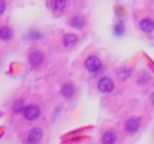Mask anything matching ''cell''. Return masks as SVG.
<instances>
[{"label":"cell","instance_id":"cell-1","mask_svg":"<svg viewBox=\"0 0 154 144\" xmlns=\"http://www.w3.org/2000/svg\"><path fill=\"white\" fill-rule=\"evenodd\" d=\"M103 63H101V59L96 55H91L85 59V67L89 70L91 73H96L101 69Z\"/></svg>","mask_w":154,"mask_h":144},{"label":"cell","instance_id":"cell-2","mask_svg":"<svg viewBox=\"0 0 154 144\" xmlns=\"http://www.w3.org/2000/svg\"><path fill=\"white\" fill-rule=\"evenodd\" d=\"M23 115H24V117H26L29 121H34V120H37V119L39 117L41 109H39V107H38V105L30 104V105H27V107L24 108Z\"/></svg>","mask_w":154,"mask_h":144},{"label":"cell","instance_id":"cell-3","mask_svg":"<svg viewBox=\"0 0 154 144\" xmlns=\"http://www.w3.org/2000/svg\"><path fill=\"white\" fill-rule=\"evenodd\" d=\"M97 89L101 93H111L114 90V82L111 78L108 77H103L97 84Z\"/></svg>","mask_w":154,"mask_h":144},{"label":"cell","instance_id":"cell-4","mask_svg":"<svg viewBox=\"0 0 154 144\" xmlns=\"http://www.w3.org/2000/svg\"><path fill=\"white\" fill-rule=\"evenodd\" d=\"M50 7L54 11V13L60 15L68 7V0H51L50 1Z\"/></svg>","mask_w":154,"mask_h":144},{"label":"cell","instance_id":"cell-5","mask_svg":"<svg viewBox=\"0 0 154 144\" xmlns=\"http://www.w3.org/2000/svg\"><path fill=\"white\" fill-rule=\"evenodd\" d=\"M43 59H45V54L39 50L32 51V53H30V55H29V62L32 65V66H39V65L43 62Z\"/></svg>","mask_w":154,"mask_h":144},{"label":"cell","instance_id":"cell-6","mask_svg":"<svg viewBox=\"0 0 154 144\" xmlns=\"http://www.w3.org/2000/svg\"><path fill=\"white\" fill-rule=\"evenodd\" d=\"M42 136H43L42 129L41 128H32L31 131H30L29 136H27V142L29 143H38V142H41Z\"/></svg>","mask_w":154,"mask_h":144},{"label":"cell","instance_id":"cell-7","mask_svg":"<svg viewBox=\"0 0 154 144\" xmlns=\"http://www.w3.org/2000/svg\"><path fill=\"white\" fill-rule=\"evenodd\" d=\"M139 124H141V120L139 119H130V120H127V123H126L125 125V129L128 132V134H134V132H137L139 129Z\"/></svg>","mask_w":154,"mask_h":144},{"label":"cell","instance_id":"cell-8","mask_svg":"<svg viewBox=\"0 0 154 144\" xmlns=\"http://www.w3.org/2000/svg\"><path fill=\"white\" fill-rule=\"evenodd\" d=\"M69 23H70V26H72V27L80 30V28H82V27L85 26V19H84V16H82V15L77 13V15H73L72 18H70Z\"/></svg>","mask_w":154,"mask_h":144},{"label":"cell","instance_id":"cell-9","mask_svg":"<svg viewBox=\"0 0 154 144\" xmlns=\"http://www.w3.org/2000/svg\"><path fill=\"white\" fill-rule=\"evenodd\" d=\"M139 27H141V30L143 32H146V34H150V32L154 31V20L153 19H142L141 23H139Z\"/></svg>","mask_w":154,"mask_h":144},{"label":"cell","instance_id":"cell-10","mask_svg":"<svg viewBox=\"0 0 154 144\" xmlns=\"http://www.w3.org/2000/svg\"><path fill=\"white\" fill-rule=\"evenodd\" d=\"M116 142V134L114 131H107L101 136V143L104 144H112Z\"/></svg>","mask_w":154,"mask_h":144},{"label":"cell","instance_id":"cell-11","mask_svg":"<svg viewBox=\"0 0 154 144\" xmlns=\"http://www.w3.org/2000/svg\"><path fill=\"white\" fill-rule=\"evenodd\" d=\"M79 42V38L75 34H66L64 37V46L65 47H73V46L77 45Z\"/></svg>","mask_w":154,"mask_h":144},{"label":"cell","instance_id":"cell-12","mask_svg":"<svg viewBox=\"0 0 154 144\" xmlns=\"http://www.w3.org/2000/svg\"><path fill=\"white\" fill-rule=\"evenodd\" d=\"M61 94L65 98H70V97L75 94V86H73L72 84H65V85H62Z\"/></svg>","mask_w":154,"mask_h":144},{"label":"cell","instance_id":"cell-13","mask_svg":"<svg viewBox=\"0 0 154 144\" xmlns=\"http://www.w3.org/2000/svg\"><path fill=\"white\" fill-rule=\"evenodd\" d=\"M12 30L10 27H2L0 28V39L2 40H8L12 38Z\"/></svg>","mask_w":154,"mask_h":144},{"label":"cell","instance_id":"cell-14","mask_svg":"<svg viewBox=\"0 0 154 144\" xmlns=\"http://www.w3.org/2000/svg\"><path fill=\"white\" fill-rule=\"evenodd\" d=\"M130 75H131V69H128V67H120V69L118 70V77L122 81L128 80Z\"/></svg>","mask_w":154,"mask_h":144},{"label":"cell","instance_id":"cell-15","mask_svg":"<svg viewBox=\"0 0 154 144\" xmlns=\"http://www.w3.org/2000/svg\"><path fill=\"white\" fill-rule=\"evenodd\" d=\"M24 100H16L15 102H14V105H12V110H14V113H23V110H24Z\"/></svg>","mask_w":154,"mask_h":144},{"label":"cell","instance_id":"cell-16","mask_svg":"<svg viewBox=\"0 0 154 144\" xmlns=\"http://www.w3.org/2000/svg\"><path fill=\"white\" fill-rule=\"evenodd\" d=\"M123 31H125V28H123V24L122 23H118L116 26H115V28H114L115 35H116V37H120V35L123 34Z\"/></svg>","mask_w":154,"mask_h":144},{"label":"cell","instance_id":"cell-17","mask_svg":"<svg viewBox=\"0 0 154 144\" xmlns=\"http://www.w3.org/2000/svg\"><path fill=\"white\" fill-rule=\"evenodd\" d=\"M4 11H5V1L4 0H0V15H3Z\"/></svg>","mask_w":154,"mask_h":144},{"label":"cell","instance_id":"cell-18","mask_svg":"<svg viewBox=\"0 0 154 144\" xmlns=\"http://www.w3.org/2000/svg\"><path fill=\"white\" fill-rule=\"evenodd\" d=\"M150 101H152V102H153V104H154V93L152 94V96H150Z\"/></svg>","mask_w":154,"mask_h":144}]
</instances>
